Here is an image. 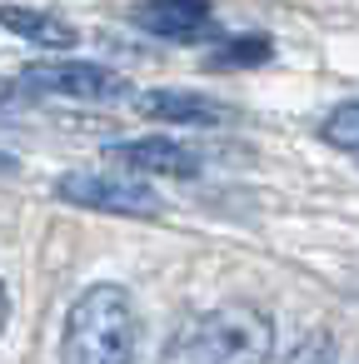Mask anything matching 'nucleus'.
<instances>
[{
  "label": "nucleus",
  "mask_w": 359,
  "mask_h": 364,
  "mask_svg": "<svg viewBox=\"0 0 359 364\" xmlns=\"http://www.w3.org/2000/svg\"><path fill=\"white\" fill-rule=\"evenodd\" d=\"M110 170L120 175H140V180H190L200 175V155L180 140H165V135H140V140H120L105 150Z\"/></svg>",
  "instance_id": "nucleus-5"
},
{
  "label": "nucleus",
  "mask_w": 359,
  "mask_h": 364,
  "mask_svg": "<svg viewBox=\"0 0 359 364\" xmlns=\"http://www.w3.org/2000/svg\"><path fill=\"white\" fill-rule=\"evenodd\" d=\"M16 170V155H6V150H0V175H11Z\"/></svg>",
  "instance_id": "nucleus-12"
},
{
  "label": "nucleus",
  "mask_w": 359,
  "mask_h": 364,
  "mask_svg": "<svg viewBox=\"0 0 359 364\" xmlns=\"http://www.w3.org/2000/svg\"><path fill=\"white\" fill-rule=\"evenodd\" d=\"M21 80L41 95H60V100H90V105H115L130 95L125 75L90 65V60H45V65H26Z\"/></svg>",
  "instance_id": "nucleus-4"
},
{
  "label": "nucleus",
  "mask_w": 359,
  "mask_h": 364,
  "mask_svg": "<svg viewBox=\"0 0 359 364\" xmlns=\"http://www.w3.org/2000/svg\"><path fill=\"white\" fill-rule=\"evenodd\" d=\"M274 354V324L254 304H220L190 314L155 364H264Z\"/></svg>",
  "instance_id": "nucleus-1"
},
{
  "label": "nucleus",
  "mask_w": 359,
  "mask_h": 364,
  "mask_svg": "<svg viewBox=\"0 0 359 364\" xmlns=\"http://www.w3.org/2000/svg\"><path fill=\"white\" fill-rule=\"evenodd\" d=\"M269 55H274L269 36H240V41H230V46L215 50V65H259Z\"/></svg>",
  "instance_id": "nucleus-10"
},
{
  "label": "nucleus",
  "mask_w": 359,
  "mask_h": 364,
  "mask_svg": "<svg viewBox=\"0 0 359 364\" xmlns=\"http://www.w3.org/2000/svg\"><path fill=\"white\" fill-rule=\"evenodd\" d=\"M140 319L125 284H90L75 294L60 334V364H135Z\"/></svg>",
  "instance_id": "nucleus-2"
},
{
  "label": "nucleus",
  "mask_w": 359,
  "mask_h": 364,
  "mask_svg": "<svg viewBox=\"0 0 359 364\" xmlns=\"http://www.w3.org/2000/svg\"><path fill=\"white\" fill-rule=\"evenodd\" d=\"M319 140H324V145H334V150H349V155H359V100H349V105H334V110L319 120Z\"/></svg>",
  "instance_id": "nucleus-9"
},
{
  "label": "nucleus",
  "mask_w": 359,
  "mask_h": 364,
  "mask_svg": "<svg viewBox=\"0 0 359 364\" xmlns=\"http://www.w3.org/2000/svg\"><path fill=\"white\" fill-rule=\"evenodd\" d=\"M6 324H11V289L0 279V334H6Z\"/></svg>",
  "instance_id": "nucleus-11"
},
{
  "label": "nucleus",
  "mask_w": 359,
  "mask_h": 364,
  "mask_svg": "<svg viewBox=\"0 0 359 364\" xmlns=\"http://www.w3.org/2000/svg\"><path fill=\"white\" fill-rule=\"evenodd\" d=\"M55 195L65 205L80 210H100V215H130V220H150L160 215V195L145 180L130 175H100V170H70L55 180Z\"/></svg>",
  "instance_id": "nucleus-3"
},
{
  "label": "nucleus",
  "mask_w": 359,
  "mask_h": 364,
  "mask_svg": "<svg viewBox=\"0 0 359 364\" xmlns=\"http://www.w3.org/2000/svg\"><path fill=\"white\" fill-rule=\"evenodd\" d=\"M210 16V0H135L130 6V26L160 41H205Z\"/></svg>",
  "instance_id": "nucleus-6"
},
{
  "label": "nucleus",
  "mask_w": 359,
  "mask_h": 364,
  "mask_svg": "<svg viewBox=\"0 0 359 364\" xmlns=\"http://www.w3.org/2000/svg\"><path fill=\"white\" fill-rule=\"evenodd\" d=\"M140 110L150 120H165V125H225L230 120V105L215 100V95H195V90H150L140 95Z\"/></svg>",
  "instance_id": "nucleus-7"
},
{
  "label": "nucleus",
  "mask_w": 359,
  "mask_h": 364,
  "mask_svg": "<svg viewBox=\"0 0 359 364\" xmlns=\"http://www.w3.org/2000/svg\"><path fill=\"white\" fill-rule=\"evenodd\" d=\"M0 26L31 46H45V50H70L80 41V31L70 21H60L55 11H36V6H0Z\"/></svg>",
  "instance_id": "nucleus-8"
}]
</instances>
